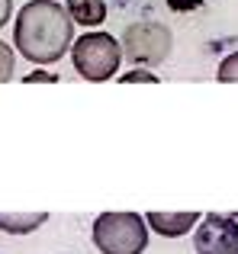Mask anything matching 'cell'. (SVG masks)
Wrapping results in <instances>:
<instances>
[{"label":"cell","instance_id":"obj_12","mask_svg":"<svg viewBox=\"0 0 238 254\" xmlns=\"http://www.w3.org/2000/svg\"><path fill=\"white\" fill-rule=\"evenodd\" d=\"M23 81H26V84H36V81H39V84H55L58 77H55V74H49V71H32V74H26V77H23Z\"/></svg>","mask_w":238,"mask_h":254},{"label":"cell","instance_id":"obj_6","mask_svg":"<svg viewBox=\"0 0 238 254\" xmlns=\"http://www.w3.org/2000/svg\"><path fill=\"white\" fill-rule=\"evenodd\" d=\"M196 222H200V212H148V216H145V225H151V229L164 238L187 235Z\"/></svg>","mask_w":238,"mask_h":254},{"label":"cell","instance_id":"obj_9","mask_svg":"<svg viewBox=\"0 0 238 254\" xmlns=\"http://www.w3.org/2000/svg\"><path fill=\"white\" fill-rule=\"evenodd\" d=\"M216 77H219L222 84H238V52L232 55H226L219 62V71H216Z\"/></svg>","mask_w":238,"mask_h":254},{"label":"cell","instance_id":"obj_1","mask_svg":"<svg viewBox=\"0 0 238 254\" xmlns=\"http://www.w3.org/2000/svg\"><path fill=\"white\" fill-rule=\"evenodd\" d=\"M13 45L32 64H55L74 45V23L55 0H29L16 13Z\"/></svg>","mask_w":238,"mask_h":254},{"label":"cell","instance_id":"obj_14","mask_svg":"<svg viewBox=\"0 0 238 254\" xmlns=\"http://www.w3.org/2000/svg\"><path fill=\"white\" fill-rule=\"evenodd\" d=\"M226 216H229V219H232V222L238 225V212H226Z\"/></svg>","mask_w":238,"mask_h":254},{"label":"cell","instance_id":"obj_8","mask_svg":"<svg viewBox=\"0 0 238 254\" xmlns=\"http://www.w3.org/2000/svg\"><path fill=\"white\" fill-rule=\"evenodd\" d=\"M71 23H81V26H100L107 19V3L103 0H68L64 3Z\"/></svg>","mask_w":238,"mask_h":254},{"label":"cell","instance_id":"obj_5","mask_svg":"<svg viewBox=\"0 0 238 254\" xmlns=\"http://www.w3.org/2000/svg\"><path fill=\"white\" fill-rule=\"evenodd\" d=\"M193 251L196 254H238V225L229 216H219V212L203 216L193 232Z\"/></svg>","mask_w":238,"mask_h":254},{"label":"cell","instance_id":"obj_13","mask_svg":"<svg viewBox=\"0 0 238 254\" xmlns=\"http://www.w3.org/2000/svg\"><path fill=\"white\" fill-rule=\"evenodd\" d=\"M10 13H13V0H0V29L6 26V19H10Z\"/></svg>","mask_w":238,"mask_h":254},{"label":"cell","instance_id":"obj_11","mask_svg":"<svg viewBox=\"0 0 238 254\" xmlns=\"http://www.w3.org/2000/svg\"><path fill=\"white\" fill-rule=\"evenodd\" d=\"M119 81H122V84H158V74H151V71H142V68H135V71H129V74H122Z\"/></svg>","mask_w":238,"mask_h":254},{"label":"cell","instance_id":"obj_10","mask_svg":"<svg viewBox=\"0 0 238 254\" xmlns=\"http://www.w3.org/2000/svg\"><path fill=\"white\" fill-rule=\"evenodd\" d=\"M13 68H16V55L6 42H0V84L13 81Z\"/></svg>","mask_w":238,"mask_h":254},{"label":"cell","instance_id":"obj_4","mask_svg":"<svg viewBox=\"0 0 238 254\" xmlns=\"http://www.w3.org/2000/svg\"><path fill=\"white\" fill-rule=\"evenodd\" d=\"M171 45H174V36L164 23H155V19H142V23L125 26L122 39H119V49L129 58L135 68H155L164 58L171 55Z\"/></svg>","mask_w":238,"mask_h":254},{"label":"cell","instance_id":"obj_7","mask_svg":"<svg viewBox=\"0 0 238 254\" xmlns=\"http://www.w3.org/2000/svg\"><path fill=\"white\" fill-rule=\"evenodd\" d=\"M45 222H49V212H0V232H10V235H29Z\"/></svg>","mask_w":238,"mask_h":254},{"label":"cell","instance_id":"obj_3","mask_svg":"<svg viewBox=\"0 0 238 254\" xmlns=\"http://www.w3.org/2000/svg\"><path fill=\"white\" fill-rule=\"evenodd\" d=\"M71 62H74V71L84 81H94V84L110 81L119 71V62H122L119 39H113L110 32H87V36L74 39Z\"/></svg>","mask_w":238,"mask_h":254},{"label":"cell","instance_id":"obj_2","mask_svg":"<svg viewBox=\"0 0 238 254\" xmlns=\"http://www.w3.org/2000/svg\"><path fill=\"white\" fill-rule=\"evenodd\" d=\"M100 254H142L148 248V225L138 212H103L94 222Z\"/></svg>","mask_w":238,"mask_h":254}]
</instances>
